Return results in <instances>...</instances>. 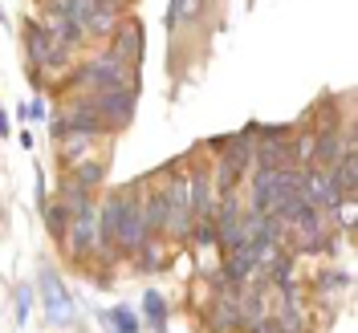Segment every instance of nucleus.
<instances>
[{
    "instance_id": "21",
    "label": "nucleus",
    "mask_w": 358,
    "mask_h": 333,
    "mask_svg": "<svg viewBox=\"0 0 358 333\" xmlns=\"http://www.w3.org/2000/svg\"><path fill=\"white\" fill-rule=\"evenodd\" d=\"M21 114L24 118H45V106L41 102H29V106H21Z\"/></svg>"
},
{
    "instance_id": "20",
    "label": "nucleus",
    "mask_w": 358,
    "mask_h": 333,
    "mask_svg": "<svg viewBox=\"0 0 358 333\" xmlns=\"http://www.w3.org/2000/svg\"><path fill=\"white\" fill-rule=\"evenodd\" d=\"M29 305H33V289H29V285H21V289H17V317H29Z\"/></svg>"
},
{
    "instance_id": "15",
    "label": "nucleus",
    "mask_w": 358,
    "mask_h": 333,
    "mask_svg": "<svg viewBox=\"0 0 358 333\" xmlns=\"http://www.w3.org/2000/svg\"><path fill=\"white\" fill-rule=\"evenodd\" d=\"M196 13H200V0H171V8H167L163 24H167V29H179L183 21H192Z\"/></svg>"
},
{
    "instance_id": "6",
    "label": "nucleus",
    "mask_w": 358,
    "mask_h": 333,
    "mask_svg": "<svg viewBox=\"0 0 358 333\" xmlns=\"http://www.w3.org/2000/svg\"><path fill=\"white\" fill-rule=\"evenodd\" d=\"M37 285H41V305H45V313H49V321H53V325H66V321H73V301H69L66 285H62L49 268H41Z\"/></svg>"
},
{
    "instance_id": "13",
    "label": "nucleus",
    "mask_w": 358,
    "mask_h": 333,
    "mask_svg": "<svg viewBox=\"0 0 358 333\" xmlns=\"http://www.w3.org/2000/svg\"><path fill=\"white\" fill-rule=\"evenodd\" d=\"M330 175H334V183L342 187V195H355V183H358V158H355V151H346V155L338 158L334 167H330Z\"/></svg>"
},
{
    "instance_id": "17",
    "label": "nucleus",
    "mask_w": 358,
    "mask_h": 333,
    "mask_svg": "<svg viewBox=\"0 0 358 333\" xmlns=\"http://www.w3.org/2000/svg\"><path fill=\"white\" fill-rule=\"evenodd\" d=\"M143 309H147V317L155 321L159 333H167V305H163V297H159V293H147V297H143Z\"/></svg>"
},
{
    "instance_id": "14",
    "label": "nucleus",
    "mask_w": 358,
    "mask_h": 333,
    "mask_svg": "<svg viewBox=\"0 0 358 333\" xmlns=\"http://www.w3.org/2000/svg\"><path fill=\"white\" fill-rule=\"evenodd\" d=\"M102 175H106L102 163H78V167H69V179H73L78 187H86V191H94V187L102 183Z\"/></svg>"
},
{
    "instance_id": "2",
    "label": "nucleus",
    "mask_w": 358,
    "mask_h": 333,
    "mask_svg": "<svg viewBox=\"0 0 358 333\" xmlns=\"http://www.w3.org/2000/svg\"><path fill=\"white\" fill-rule=\"evenodd\" d=\"M86 106L98 118H102V126H127L134 118V89L122 86V89H94L86 98Z\"/></svg>"
},
{
    "instance_id": "12",
    "label": "nucleus",
    "mask_w": 358,
    "mask_h": 333,
    "mask_svg": "<svg viewBox=\"0 0 358 333\" xmlns=\"http://www.w3.org/2000/svg\"><path fill=\"white\" fill-rule=\"evenodd\" d=\"M45 29L53 33V41L69 45V49H78V45L86 41V29L78 21H69V17H57V13H49V21H45Z\"/></svg>"
},
{
    "instance_id": "9",
    "label": "nucleus",
    "mask_w": 358,
    "mask_h": 333,
    "mask_svg": "<svg viewBox=\"0 0 358 333\" xmlns=\"http://www.w3.org/2000/svg\"><path fill=\"white\" fill-rule=\"evenodd\" d=\"M208 325L216 333H236L241 325H245V317H241V293H224V297H216V305H212V313H208Z\"/></svg>"
},
{
    "instance_id": "23",
    "label": "nucleus",
    "mask_w": 358,
    "mask_h": 333,
    "mask_svg": "<svg viewBox=\"0 0 358 333\" xmlns=\"http://www.w3.org/2000/svg\"><path fill=\"white\" fill-rule=\"evenodd\" d=\"M0 21H4V4H0Z\"/></svg>"
},
{
    "instance_id": "10",
    "label": "nucleus",
    "mask_w": 358,
    "mask_h": 333,
    "mask_svg": "<svg viewBox=\"0 0 358 333\" xmlns=\"http://www.w3.org/2000/svg\"><path fill=\"white\" fill-rule=\"evenodd\" d=\"M110 33H118V41H114V57L118 61H127V66H134L138 61V53H143V24L138 21H127V24H114Z\"/></svg>"
},
{
    "instance_id": "3",
    "label": "nucleus",
    "mask_w": 358,
    "mask_h": 333,
    "mask_svg": "<svg viewBox=\"0 0 358 333\" xmlns=\"http://www.w3.org/2000/svg\"><path fill=\"white\" fill-rule=\"evenodd\" d=\"M24 45H29V57L37 61V69H66L69 66V45L53 41V33L45 24H37V21L24 24Z\"/></svg>"
},
{
    "instance_id": "19",
    "label": "nucleus",
    "mask_w": 358,
    "mask_h": 333,
    "mask_svg": "<svg viewBox=\"0 0 358 333\" xmlns=\"http://www.w3.org/2000/svg\"><path fill=\"white\" fill-rule=\"evenodd\" d=\"M338 220H342V228H355V195H346L338 203Z\"/></svg>"
},
{
    "instance_id": "22",
    "label": "nucleus",
    "mask_w": 358,
    "mask_h": 333,
    "mask_svg": "<svg viewBox=\"0 0 358 333\" xmlns=\"http://www.w3.org/2000/svg\"><path fill=\"white\" fill-rule=\"evenodd\" d=\"M0 134H8V114L0 110Z\"/></svg>"
},
{
    "instance_id": "8",
    "label": "nucleus",
    "mask_w": 358,
    "mask_h": 333,
    "mask_svg": "<svg viewBox=\"0 0 358 333\" xmlns=\"http://www.w3.org/2000/svg\"><path fill=\"white\" fill-rule=\"evenodd\" d=\"M257 158V167H265V171H281V167H297V155H293V142L285 138H261V147L252 151Z\"/></svg>"
},
{
    "instance_id": "1",
    "label": "nucleus",
    "mask_w": 358,
    "mask_h": 333,
    "mask_svg": "<svg viewBox=\"0 0 358 333\" xmlns=\"http://www.w3.org/2000/svg\"><path fill=\"white\" fill-rule=\"evenodd\" d=\"M73 82L78 86H90V89H122V86H131V66L118 61L114 53H106V57L86 61V66L73 73Z\"/></svg>"
},
{
    "instance_id": "4",
    "label": "nucleus",
    "mask_w": 358,
    "mask_h": 333,
    "mask_svg": "<svg viewBox=\"0 0 358 333\" xmlns=\"http://www.w3.org/2000/svg\"><path fill=\"white\" fill-rule=\"evenodd\" d=\"M151 240L147 223H143V212H138V200H122V216L114 223V248L118 252H143V244Z\"/></svg>"
},
{
    "instance_id": "11",
    "label": "nucleus",
    "mask_w": 358,
    "mask_h": 333,
    "mask_svg": "<svg viewBox=\"0 0 358 333\" xmlns=\"http://www.w3.org/2000/svg\"><path fill=\"white\" fill-rule=\"evenodd\" d=\"M138 212H143L147 232H163L167 228V191H151L147 200H138Z\"/></svg>"
},
{
    "instance_id": "18",
    "label": "nucleus",
    "mask_w": 358,
    "mask_h": 333,
    "mask_svg": "<svg viewBox=\"0 0 358 333\" xmlns=\"http://www.w3.org/2000/svg\"><path fill=\"white\" fill-rule=\"evenodd\" d=\"M45 212V220H49V232H53V236H57V240H62V236H66V207H62V203H53V207H41Z\"/></svg>"
},
{
    "instance_id": "5",
    "label": "nucleus",
    "mask_w": 358,
    "mask_h": 333,
    "mask_svg": "<svg viewBox=\"0 0 358 333\" xmlns=\"http://www.w3.org/2000/svg\"><path fill=\"white\" fill-rule=\"evenodd\" d=\"M301 200L313 203V207H322V212H334L346 195H342V187L334 183L330 171H322V167H306V171H301Z\"/></svg>"
},
{
    "instance_id": "7",
    "label": "nucleus",
    "mask_w": 358,
    "mask_h": 333,
    "mask_svg": "<svg viewBox=\"0 0 358 333\" xmlns=\"http://www.w3.org/2000/svg\"><path fill=\"white\" fill-rule=\"evenodd\" d=\"M69 252L73 256H86L90 248L98 244V207H86V212H78V216H69Z\"/></svg>"
},
{
    "instance_id": "16",
    "label": "nucleus",
    "mask_w": 358,
    "mask_h": 333,
    "mask_svg": "<svg viewBox=\"0 0 358 333\" xmlns=\"http://www.w3.org/2000/svg\"><path fill=\"white\" fill-rule=\"evenodd\" d=\"M106 325H110V333H138V317H134L127 305H118V309H110L106 317H102Z\"/></svg>"
}]
</instances>
